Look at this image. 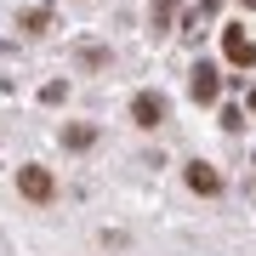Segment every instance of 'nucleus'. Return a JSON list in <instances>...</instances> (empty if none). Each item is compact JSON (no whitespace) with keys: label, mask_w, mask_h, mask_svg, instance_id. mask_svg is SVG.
Instances as JSON below:
<instances>
[{"label":"nucleus","mask_w":256,"mask_h":256,"mask_svg":"<svg viewBox=\"0 0 256 256\" xmlns=\"http://www.w3.org/2000/svg\"><path fill=\"white\" fill-rule=\"evenodd\" d=\"M176 6H182V0H154V6H148V34H171Z\"/></svg>","instance_id":"423d86ee"},{"label":"nucleus","mask_w":256,"mask_h":256,"mask_svg":"<svg viewBox=\"0 0 256 256\" xmlns=\"http://www.w3.org/2000/svg\"><path fill=\"white\" fill-rule=\"evenodd\" d=\"M222 57H228L234 68H256V40L245 28H222Z\"/></svg>","instance_id":"7ed1b4c3"},{"label":"nucleus","mask_w":256,"mask_h":256,"mask_svg":"<svg viewBox=\"0 0 256 256\" xmlns=\"http://www.w3.org/2000/svg\"><path fill=\"white\" fill-rule=\"evenodd\" d=\"M23 28H28V34H40V28H46V6H34V12H23V18H18Z\"/></svg>","instance_id":"6e6552de"},{"label":"nucleus","mask_w":256,"mask_h":256,"mask_svg":"<svg viewBox=\"0 0 256 256\" xmlns=\"http://www.w3.org/2000/svg\"><path fill=\"white\" fill-rule=\"evenodd\" d=\"M18 194L34 205H52L57 200V176L46 171V165H18Z\"/></svg>","instance_id":"f257e3e1"},{"label":"nucleus","mask_w":256,"mask_h":256,"mask_svg":"<svg viewBox=\"0 0 256 256\" xmlns=\"http://www.w3.org/2000/svg\"><path fill=\"white\" fill-rule=\"evenodd\" d=\"M188 97H194V102H216V97H222V74L210 68V63H200V68L188 74Z\"/></svg>","instance_id":"20e7f679"},{"label":"nucleus","mask_w":256,"mask_h":256,"mask_svg":"<svg viewBox=\"0 0 256 256\" xmlns=\"http://www.w3.org/2000/svg\"><path fill=\"white\" fill-rule=\"evenodd\" d=\"M165 120H171V102H165L160 92H137L131 97V126L154 131V126H165Z\"/></svg>","instance_id":"f03ea898"},{"label":"nucleus","mask_w":256,"mask_h":256,"mask_svg":"<svg viewBox=\"0 0 256 256\" xmlns=\"http://www.w3.org/2000/svg\"><path fill=\"white\" fill-rule=\"evenodd\" d=\"M239 6H250V12H256V0H239Z\"/></svg>","instance_id":"9d476101"},{"label":"nucleus","mask_w":256,"mask_h":256,"mask_svg":"<svg viewBox=\"0 0 256 256\" xmlns=\"http://www.w3.org/2000/svg\"><path fill=\"white\" fill-rule=\"evenodd\" d=\"M80 63H86V68H102V63H108V52H102V46H80Z\"/></svg>","instance_id":"1a4fd4ad"},{"label":"nucleus","mask_w":256,"mask_h":256,"mask_svg":"<svg viewBox=\"0 0 256 256\" xmlns=\"http://www.w3.org/2000/svg\"><path fill=\"white\" fill-rule=\"evenodd\" d=\"M182 176H188L194 194H205V200H216V194H222V171H216V165H205V160H194Z\"/></svg>","instance_id":"39448f33"},{"label":"nucleus","mask_w":256,"mask_h":256,"mask_svg":"<svg viewBox=\"0 0 256 256\" xmlns=\"http://www.w3.org/2000/svg\"><path fill=\"white\" fill-rule=\"evenodd\" d=\"M92 142H97V126H86V120H80V126H63V148L80 154V148H92Z\"/></svg>","instance_id":"0eeeda50"}]
</instances>
